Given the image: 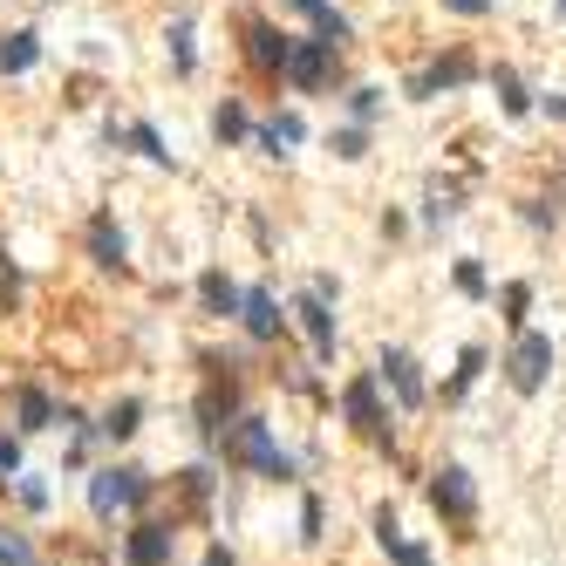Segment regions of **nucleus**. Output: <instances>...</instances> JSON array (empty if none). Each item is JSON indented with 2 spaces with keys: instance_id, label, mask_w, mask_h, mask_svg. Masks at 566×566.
Here are the masks:
<instances>
[{
  "instance_id": "f03ea898",
  "label": "nucleus",
  "mask_w": 566,
  "mask_h": 566,
  "mask_svg": "<svg viewBox=\"0 0 566 566\" xmlns=\"http://www.w3.org/2000/svg\"><path fill=\"white\" fill-rule=\"evenodd\" d=\"M144 492H150V484H144V471H131V465H110V471H96V478H89V505H96V519H116V512H131Z\"/></svg>"
},
{
  "instance_id": "6e6552de",
  "label": "nucleus",
  "mask_w": 566,
  "mask_h": 566,
  "mask_svg": "<svg viewBox=\"0 0 566 566\" xmlns=\"http://www.w3.org/2000/svg\"><path fill=\"white\" fill-rule=\"evenodd\" d=\"M382 382L396 390V403H403V409H423V376H417V362H409L403 348L382 355Z\"/></svg>"
},
{
  "instance_id": "dca6fc26",
  "label": "nucleus",
  "mask_w": 566,
  "mask_h": 566,
  "mask_svg": "<svg viewBox=\"0 0 566 566\" xmlns=\"http://www.w3.org/2000/svg\"><path fill=\"white\" fill-rule=\"evenodd\" d=\"M14 409H21V430H48V423H56V409H48V396H41V390H21V396H14Z\"/></svg>"
},
{
  "instance_id": "b1692460",
  "label": "nucleus",
  "mask_w": 566,
  "mask_h": 566,
  "mask_svg": "<svg viewBox=\"0 0 566 566\" xmlns=\"http://www.w3.org/2000/svg\"><path fill=\"white\" fill-rule=\"evenodd\" d=\"M362 150H369L362 131H334V158H362Z\"/></svg>"
},
{
  "instance_id": "2f4dec72",
  "label": "nucleus",
  "mask_w": 566,
  "mask_h": 566,
  "mask_svg": "<svg viewBox=\"0 0 566 566\" xmlns=\"http://www.w3.org/2000/svg\"><path fill=\"white\" fill-rule=\"evenodd\" d=\"M444 8H451V14H471V21H478V14H492V0H444Z\"/></svg>"
},
{
  "instance_id": "4be33fe9",
  "label": "nucleus",
  "mask_w": 566,
  "mask_h": 566,
  "mask_svg": "<svg viewBox=\"0 0 566 566\" xmlns=\"http://www.w3.org/2000/svg\"><path fill=\"white\" fill-rule=\"evenodd\" d=\"M315 28H321V41H334V48H342V41H348V21H342V14H334V8H328V0H321V8H315Z\"/></svg>"
},
{
  "instance_id": "a211bd4d",
  "label": "nucleus",
  "mask_w": 566,
  "mask_h": 566,
  "mask_svg": "<svg viewBox=\"0 0 566 566\" xmlns=\"http://www.w3.org/2000/svg\"><path fill=\"white\" fill-rule=\"evenodd\" d=\"M192 62H198V56H192V14H177V21H171V69L192 75Z\"/></svg>"
},
{
  "instance_id": "aec40b11",
  "label": "nucleus",
  "mask_w": 566,
  "mask_h": 566,
  "mask_svg": "<svg viewBox=\"0 0 566 566\" xmlns=\"http://www.w3.org/2000/svg\"><path fill=\"white\" fill-rule=\"evenodd\" d=\"M492 83H499V102H505V116H526V83H519V75H512V69H499Z\"/></svg>"
},
{
  "instance_id": "f8f14e48",
  "label": "nucleus",
  "mask_w": 566,
  "mask_h": 566,
  "mask_svg": "<svg viewBox=\"0 0 566 566\" xmlns=\"http://www.w3.org/2000/svg\"><path fill=\"white\" fill-rule=\"evenodd\" d=\"M89 253H96V267H123V233H116L110 212L89 219Z\"/></svg>"
},
{
  "instance_id": "393cba45",
  "label": "nucleus",
  "mask_w": 566,
  "mask_h": 566,
  "mask_svg": "<svg viewBox=\"0 0 566 566\" xmlns=\"http://www.w3.org/2000/svg\"><path fill=\"white\" fill-rule=\"evenodd\" d=\"M28 559H35V553H28V539H14V532L0 539V566H28Z\"/></svg>"
},
{
  "instance_id": "f257e3e1",
  "label": "nucleus",
  "mask_w": 566,
  "mask_h": 566,
  "mask_svg": "<svg viewBox=\"0 0 566 566\" xmlns=\"http://www.w3.org/2000/svg\"><path fill=\"white\" fill-rule=\"evenodd\" d=\"M219 444H225V457H239V465L267 471V478H287V471H294L287 457H280V444L267 436V423H260V417H239L233 430H219Z\"/></svg>"
},
{
  "instance_id": "cd10ccee",
  "label": "nucleus",
  "mask_w": 566,
  "mask_h": 566,
  "mask_svg": "<svg viewBox=\"0 0 566 566\" xmlns=\"http://www.w3.org/2000/svg\"><path fill=\"white\" fill-rule=\"evenodd\" d=\"M21 471V444H14V436H0V484H8Z\"/></svg>"
},
{
  "instance_id": "4468645a",
  "label": "nucleus",
  "mask_w": 566,
  "mask_h": 566,
  "mask_svg": "<svg viewBox=\"0 0 566 566\" xmlns=\"http://www.w3.org/2000/svg\"><path fill=\"white\" fill-rule=\"evenodd\" d=\"M376 532H382V546H390V559H396V566H430V553H423V546H409V539H403V526L390 519V512L376 519Z\"/></svg>"
},
{
  "instance_id": "473e14b6",
  "label": "nucleus",
  "mask_w": 566,
  "mask_h": 566,
  "mask_svg": "<svg viewBox=\"0 0 566 566\" xmlns=\"http://www.w3.org/2000/svg\"><path fill=\"white\" fill-rule=\"evenodd\" d=\"M205 566H239L233 553H225V546H212V559H205Z\"/></svg>"
},
{
  "instance_id": "9d476101",
  "label": "nucleus",
  "mask_w": 566,
  "mask_h": 566,
  "mask_svg": "<svg viewBox=\"0 0 566 566\" xmlns=\"http://www.w3.org/2000/svg\"><path fill=\"white\" fill-rule=\"evenodd\" d=\"M239 315H246V334H253V342H273V334H280V307H273L267 287L239 294Z\"/></svg>"
},
{
  "instance_id": "20e7f679",
  "label": "nucleus",
  "mask_w": 566,
  "mask_h": 566,
  "mask_svg": "<svg viewBox=\"0 0 566 566\" xmlns=\"http://www.w3.org/2000/svg\"><path fill=\"white\" fill-rule=\"evenodd\" d=\"M546 369H553V342H546V334H519V348H512V362H505L512 390L532 396L539 382H546Z\"/></svg>"
},
{
  "instance_id": "412c9836",
  "label": "nucleus",
  "mask_w": 566,
  "mask_h": 566,
  "mask_svg": "<svg viewBox=\"0 0 566 566\" xmlns=\"http://www.w3.org/2000/svg\"><path fill=\"white\" fill-rule=\"evenodd\" d=\"M137 417H144V403H116L102 417V436H137Z\"/></svg>"
},
{
  "instance_id": "7ed1b4c3",
  "label": "nucleus",
  "mask_w": 566,
  "mask_h": 566,
  "mask_svg": "<svg viewBox=\"0 0 566 566\" xmlns=\"http://www.w3.org/2000/svg\"><path fill=\"white\" fill-rule=\"evenodd\" d=\"M280 75H287L300 96H321L328 75H334V41H294L287 62H280Z\"/></svg>"
},
{
  "instance_id": "72a5a7b5",
  "label": "nucleus",
  "mask_w": 566,
  "mask_h": 566,
  "mask_svg": "<svg viewBox=\"0 0 566 566\" xmlns=\"http://www.w3.org/2000/svg\"><path fill=\"white\" fill-rule=\"evenodd\" d=\"M287 8H300V14H315V8H321V0H287Z\"/></svg>"
},
{
  "instance_id": "7c9ffc66",
  "label": "nucleus",
  "mask_w": 566,
  "mask_h": 566,
  "mask_svg": "<svg viewBox=\"0 0 566 566\" xmlns=\"http://www.w3.org/2000/svg\"><path fill=\"white\" fill-rule=\"evenodd\" d=\"M21 505L41 512V505H48V484H41V478H21Z\"/></svg>"
},
{
  "instance_id": "a878e982",
  "label": "nucleus",
  "mask_w": 566,
  "mask_h": 566,
  "mask_svg": "<svg viewBox=\"0 0 566 566\" xmlns=\"http://www.w3.org/2000/svg\"><path fill=\"white\" fill-rule=\"evenodd\" d=\"M526 300H532L526 280H519V287H505V321H526Z\"/></svg>"
},
{
  "instance_id": "9b49d317",
  "label": "nucleus",
  "mask_w": 566,
  "mask_h": 566,
  "mask_svg": "<svg viewBox=\"0 0 566 566\" xmlns=\"http://www.w3.org/2000/svg\"><path fill=\"white\" fill-rule=\"evenodd\" d=\"M171 559V532L164 526H137L131 532V566H164Z\"/></svg>"
},
{
  "instance_id": "bb28decb",
  "label": "nucleus",
  "mask_w": 566,
  "mask_h": 566,
  "mask_svg": "<svg viewBox=\"0 0 566 566\" xmlns=\"http://www.w3.org/2000/svg\"><path fill=\"white\" fill-rule=\"evenodd\" d=\"M478 369H484V348H465V369H457V382H451V390H471V382H478Z\"/></svg>"
},
{
  "instance_id": "c756f323",
  "label": "nucleus",
  "mask_w": 566,
  "mask_h": 566,
  "mask_svg": "<svg viewBox=\"0 0 566 566\" xmlns=\"http://www.w3.org/2000/svg\"><path fill=\"white\" fill-rule=\"evenodd\" d=\"M14 300H21V273L0 267V307H14Z\"/></svg>"
},
{
  "instance_id": "c85d7f7f",
  "label": "nucleus",
  "mask_w": 566,
  "mask_h": 566,
  "mask_svg": "<svg viewBox=\"0 0 566 566\" xmlns=\"http://www.w3.org/2000/svg\"><path fill=\"white\" fill-rule=\"evenodd\" d=\"M457 287H465V294H484V267L465 260V267H457Z\"/></svg>"
},
{
  "instance_id": "f704fd0d",
  "label": "nucleus",
  "mask_w": 566,
  "mask_h": 566,
  "mask_svg": "<svg viewBox=\"0 0 566 566\" xmlns=\"http://www.w3.org/2000/svg\"><path fill=\"white\" fill-rule=\"evenodd\" d=\"M553 8H559V14H566V0H553Z\"/></svg>"
},
{
  "instance_id": "39448f33",
  "label": "nucleus",
  "mask_w": 566,
  "mask_h": 566,
  "mask_svg": "<svg viewBox=\"0 0 566 566\" xmlns=\"http://www.w3.org/2000/svg\"><path fill=\"white\" fill-rule=\"evenodd\" d=\"M342 409H348V423L362 430V436H390V417H382V403H376V382H369V376H355L348 390H342Z\"/></svg>"
},
{
  "instance_id": "2eb2a0df",
  "label": "nucleus",
  "mask_w": 566,
  "mask_h": 566,
  "mask_svg": "<svg viewBox=\"0 0 566 566\" xmlns=\"http://www.w3.org/2000/svg\"><path fill=\"white\" fill-rule=\"evenodd\" d=\"M35 56H41V41L21 28V35H8L0 41V75H21V69H35Z\"/></svg>"
},
{
  "instance_id": "6ab92c4d",
  "label": "nucleus",
  "mask_w": 566,
  "mask_h": 566,
  "mask_svg": "<svg viewBox=\"0 0 566 566\" xmlns=\"http://www.w3.org/2000/svg\"><path fill=\"white\" fill-rule=\"evenodd\" d=\"M212 131H219L225 144H239V137L253 131V123H246V110H239V102H219V116H212Z\"/></svg>"
},
{
  "instance_id": "0eeeda50",
  "label": "nucleus",
  "mask_w": 566,
  "mask_h": 566,
  "mask_svg": "<svg viewBox=\"0 0 566 566\" xmlns=\"http://www.w3.org/2000/svg\"><path fill=\"white\" fill-rule=\"evenodd\" d=\"M294 315H300V328H307V342H315V355H334V315H328V294L307 287V294L294 300Z\"/></svg>"
},
{
  "instance_id": "ddd939ff",
  "label": "nucleus",
  "mask_w": 566,
  "mask_h": 566,
  "mask_svg": "<svg viewBox=\"0 0 566 566\" xmlns=\"http://www.w3.org/2000/svg\"><path fill=\"white\" fill-rule=\"evenodd\" d=\"M198 300H205V315H239V287L225 273H205L198 280Z\"/></svg>"
},
{
  "instance_id": "5701e85b",
  "label": "nucleus",
  "mask_w": 566,
  "mask_h": 566,
  "mask_svg": "<svg viewBox=\"0 0 566 566\" xmlns=\"http://www.w3.org/2000/svg\"><path fill=\"white\" fill-rule=\"evenodd\" d=\"M376 110H382V89H348V116L355 123H369Z\"/></svg>"
},
{
  "instance_id": "1a4fd4ad",
  "label": "nucleus",
  "mask_w": 566,
  "mask_h": 566,
  "mask_svg": "<svg viewBox=\"0 0 566 566\" xmlns=\"http://www.w3.org/2000/svg\"><path fill=\"white\" fill-rule=\"evenodd\" d=\"M287 48H294V35H280L273 21H253V28H246V56L260 69H273V75H280V62H287Z\"/></svg>"
},
{
  "instance_id": "f3484780",
  "label": "nucleus",
  "mask_w": 566,
  "mask_h": 566,
  "mask_svg": "<svg viewBox=\"0 0 566 566\" xmlns=\"http://www.w3.org/2000/svg\"><path fill=\"white\" fill-rule=\"evenodd\" d=\"M110 137H116V144H137L150 164H171V150H164V137L150 131V123H137V131H110Z\"/></svg>"
},
{
  "instance_id": "423d86ee",
  "label": "nucleus",
  "mask_w": 566,
  "mask_h": 566,
  "mask_svg": "<svg viewBox=\"0 0 566 566\" xmlns=\"http://www.w3.org/2000/svg\"><path fill=\"white\" fill-rule=\"evenodd\" d=\"M430 505L444 512V519H471L478 512V492H471V471H436V484H430Z\"/></svg>"
}]
</instances>
